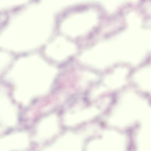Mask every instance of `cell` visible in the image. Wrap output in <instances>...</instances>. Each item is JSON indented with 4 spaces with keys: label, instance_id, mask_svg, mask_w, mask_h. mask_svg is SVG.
<instances>
[{
    "label": "cell",
    "instance_id": "6da1fadb",
    "mask_svg": "<svg viewBox=\"0 0 151 151\" xmlns=\"http://www.w3.org/2000/svg\"><path fill=\"white\" fill-rule=\"evenodd\" d=\"M80 142L77 135L68 134L44 151H80Z\"/></svg>",
    "mask_w": 151,
    "mask_h": 151
},
{
    "label": "cell",
    "instance_id": "7a4b0ae2",
    "mask_svg": "<svg viewBox=\"0 0 151 151\" xmlns=\"http://www.w3.org/2000/svg\"><path fill=\"white\" fill-rule=\"evenodd\" d=\"M58 127L57 119L55 116L51 115L45 118L38 127L37 139L42 140L50 137L57 132Z\"/></svg>",
    "mask_w": 151,
    "mask_h": 151
},
{
    "label": "cell",
    "instance_id": "3957f363",
    "mask_svg": "<svg viewBox=\"0 0 151 151\" xmlns=\"http://www.w3.org/2000/svg\"><path fill=\"white\" fill-rule=\"evenodd\" d=\"M16 112L2 88L0 87V120L5 122L14 120Z\"/></svg>",
    "mask_w": 151,
    "mask_h": 151
}]
</instances>
